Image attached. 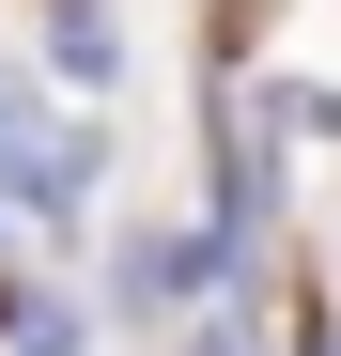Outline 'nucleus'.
Wrapping results in <instances>:
<instances>
[]
</instances>
